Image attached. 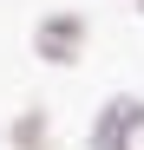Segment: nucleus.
<instances>
[{
  "instance_id": "4",
  "label": "nucleus",
  "mask_w": 144,
  "mask_h": 150,
  "mask_svg": "<svg viewBox=\"0 0 144 150\" xmlns=\"http://www.w3.org/2000/svg\"><path fill=\"white\" fill-rule=\"evenodd\" d=\"M138 13H144V0H138Z\"/></svg>"
},
{
  "instance_id": "3",
  "label": "nucleus",
  "mask_w": 144,
  "mask_h": 150,
  "mask_svg": "<svg viewBox=\"0 0 144 150\" xmlns=\"http://www.w3.org/2000/svg\"><path fill=\"white\" fill-rule=\"evenodd\" d=\"M7 150H59V131H53V111L46 105H26L7 117V137H0Z\"/></svg>"
},
{
  "instance_id": "1",
  "label": "nucleus",
  "mask_w": 144,
  "mask_h": 150,
  "mask_svg": "<svg viewBox=\"0 0 144 150\" xmlns=\"http://www.w3.org/2000/svg\"><path fill=\"white\" fill-rule=\"evenodd\" d=\"M26 52L39 65H53V72H72V65H85L92 52V20L79 7H46L33 20V33H26Z\"/></svg>"
},
{
  "instance_id": "2",
  "label": "nucleus",
  "mask_w": 144,
  "mask_h": 150,
  "mask_svg": "<svg viewBox=\"0 0 144 150\" xmlns=\"http://www.w3.org/2000/svg\"><path fill=\"white\" fill-rule=\"evenodd\" d=\"M85 150H144V98L111 91L85 124Z\"/></svg>"
}]
</instances>
